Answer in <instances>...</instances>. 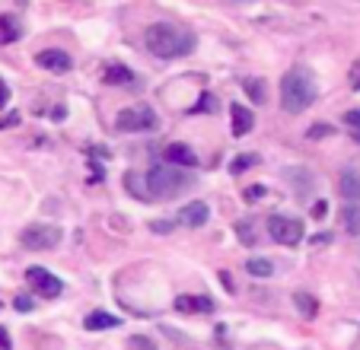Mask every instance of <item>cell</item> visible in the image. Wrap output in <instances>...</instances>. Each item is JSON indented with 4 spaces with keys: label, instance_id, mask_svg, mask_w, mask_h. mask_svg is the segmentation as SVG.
<instances>
[{
    "label": "cell",
    "instance_id": "cell-27",
    "mask_svg": "<svg viewBox=\"0 0 360 350\" xmlns=\"http://www.w3.org/2000/svg\"><path fill=\"white\" fill-rule=\"evenodd\" d=\"M345 124H347V128H354V131L360 128V112H357V108H354V112H347V115H345Z\"/></svg>",
    "mask_w": 360,
    "mask_h": 350
},
{
    "label": "cell",
    "instance_id": "cell-20",
    "mask_svg": "<svg viewBox=\"0 0 360 350\" xmlns=\"http://www.w3.org/2000/svg\"><path fill=\"white\" fill-rule=\"evenodd\" d=\"M252 166H259V156H255V153H243V156H236V160L230 162V172L233 175H243L245 169H252Z\"/></svg>",
    "mask_w": 360,
    "mask_h": 350
},
{
    "label": "cell",
    "instance_id": "cell-31",
    "mask_svg": "<svg viewBox=\"0 0 360 350\" xmlns=\"http://www.w3.org/2000/svg\"><path fill=\"white\" fill-rule=\"evenodd\" d=\"M16 122H20V115H16V112H13V115H7V122H0V128H13V124H16Z\"/></svg>",
    "mask_w": 360,
    "mask_h": 350
},
{
    "label": "cell",
    "instance_id": "cell-11",
    "mask_svg": "<svg viewBox=\"0 0 360 350\" xmlns=\"http://www.w3.org/2000/svg\"><path fill=\"white\" fill-rule=\"evenodd\" d=\"M252 128H255V115H252L245 105H236V102H233V108H230V131H233V137L249 134Z\"/></svg>",
    "mask_w": 360,
    "mask_h": 350
},
{
    "label": "cell",
    "instance_id": "cell-17",
    "mask_svg": "<svg viewBox=\"0 0 360 350\" xmlns=\"http://www.w3.org/2000/svg\"><path fill=\"white\" fill-rule=\"evenodd\" d=\"M245 271H249L252 277H262V280H265V277L274 274V264L268 261V258H249V261H245Z\"/></svg>",
    "mask_w": 360,
    "mask_h": 350
},
{
    "label": "cell",
    "instance_id": "cell-32",
    "mask_svg": "<svg viewBox=\"0 0 360 350\" xmlns=\"http://www.w3.org/2000/svg\"><path fill=\"white\" fill-rule=\"evenodd\" d=\"M0 350H10V335L0 328Z\"/></svg>",
    "mask_w": 360,
    "mask_h": 350
},
{
    "label": "cell",
    "instance_id": "cell-1",
    "mask_svg": "<svg viewBox=\"0 0 360 350\" xmlns=\"http://www.w3.org/2000/svg\"><path fill=\"white\" fill-rule=\"evenodd\" d=\"M143 41H147V51L157 54V58H185V54L195 51V35L182 26H172V22H153L143 32Z\"/></svg>",
    "mask_w": 360,
    "mask_h": 350
},
{
    "label": "cell",
    "instance_id": "cell-28",
    "mask_svg": "<svg viewBox=\"0 0 360 350\" xmlns=\"http://www.w3.org/2000/svg\"><path fill=\"white\" fill-rule=\"evenodd\" d=\"M328 134H332V128H328V124H316V128L309 131V137H313V141H316V137H328Z\"/></svg>",
    "mask_w": 360,
    "mask_h": 350
},
{
    "label": "cell",
    "instance_id": "cell-36",
    "mask_svg": "<svg viewBox=\"0 0 360 350\" xmlns=\"http://www.w3.org/2000/svg\"><path fill=\"white\" fill-rule=\"evenodd\" d=\"M328 239H332V236H328V233H322V236H316V239H313V242H316V245H326V242H328Z\"/></svg>",
    "mask_w": 360,
    "mask_h": 350
},
{
    "label": "cell",
    "instance_id": "cell-33",
    "mask_svg": "<svg viewBox=\"0 0 360 350\" xmlns=\"http://www.w3.org/2000/svg\"><path fill=\"white\" fill-rule=\"evenodd\" d=\"M7 99H10V89H7V83L0 80V105H4V102H7Z\"/></svg>",
    "mask_w": 360,
    "mask_h": 350
},
{
    "label": "cell",
    "instance_id": "cell-7",
    "mask_svg": "<svg viewBox=\"0 0 360 350\" xmlns=\"http://www.w3.org/2000/svg\"><path fill=\"white\" fill-rule=\"evenodd\" d=\"M26 280H29V287L35 290V297L55 299V297H61V293H64V283L58 280L51 271H45V268H29L26 271Z\"/></svg>",
    "mask_w": 360,
    "mask_h": 350
},
{
    "label": "cell",
    "instance_id": "cell-26",
    "mask_svg": "<svg viewBox=\"0 0 360 350\" xmlns=\"http://www.w3.org/2000/svg\"><path fill=\"white\" fill-rule=\"evenodd\" d=\"M236 233H239V236H243V242L245 245H252V242H255V239H252V229H249V223H239V226H236Z\"/></svg>",
    "mask_w": 360,
    "mask_h": 350
},
{
    "label": "cell",
    "instance_id": "cell-13",
    "mask_svg": "<svg viewBox=\"0 0 360 350\" xmlns=\"http://www.w3.org/2000/svg\"><path fill=\"white\" fill-rule=\"evenodd\" d=\"M102 80L109 83V86H131V83H134V70L131 67H124V64H109V67H105V74H102Z\"/></svg>",
    "mask_w": 360,
    "mask_h": 350
},
{
    "label": "cell",
    "instance_id": "cell-18",
    "mask_svg": "<svg viewBox=\"0 0 360 350\" xmlns=\"http://www.w3.org/2000/svg\"><path fill=\"white\" fill-rule=\"evenodd\" d=\"M293 303H297L300 316H306V318H313L316 312H319V303H316L309 293H293Z\"/></svg>",
    "mask_w": 360,
    "mask_h": 350
},
{
    "label": "cell",
    "instance_id": "cell-6",
    "mask_svg": "<svg viewBox=\"0 0 360 350\" xmlns=\"http://www.w3.org/2000/svg\"><path fill=\"white\" fill-rule=\"evenodd\" d=\"M115 128L118 131H153L157 128V115H153V108L147 105H134V108H122L115 118Z\"/></svg>",
    "mask_w": 360,
    "mask_h": 350
},
{
    "label": "cell",
    "instance_id": "cell-30",
    "mask_svg": "<svg viewBox=\"0 0 360 350\" xmlns=\"http://www.w3.org/2000/svg\"><path fill=\"white\" fill-rule=\"evenodd\" d=\"M131 344H134L137 350H157V347H153V344L147 341V337H134V341H131Z\"/></svg>",
    "mask_w": 360,
    "mask_h": 350
},
{
    "label": "cell",
    "instance_id": "cell-12",
    "mask_svg": "<svg viewBox=\"0 0 360 350\" xmlns=\"http://www.w3.org/2000/svg\"><path fill=\"white\" fill-rule=\"evenodd\" d=\"M172 306H176L179 312H214V299L198 297V293H182V297H176Z\"/></svg>",
    "mask_w": 360,
    "mask_h": 350
},
{
    "label": "cell",
    "instance_id": "cell-21",
    "mask_svg": "<svg viewBox=\"0 0 360 350\" xmlns=\"http://www.w3.org/2000/svg\"><path fill=\"white\" fill-rule=\"evenodd\" d=\"M245 93H249L252 102H259V105H262V102L268 99V96H265V80H252V77H249V80H245Z\"/></svg>",
    "mask_w": 360,
    "mask_h": 350
},
{
    "label": "cell",
    "instance_id": "cell-19",
    "mask_svg": "<svg viewBox=\"0 0 360 350\" xmlns=\"http://www.w3.org/2000/svg\"><path fill=\"white\" fill-rule=\"evenodd\" d=\"M345 229L351 233V236H360V204L345 207Z\"/></svg>",
    "mask_w": 360,
    "mask_h": 350
},
{
    "label": "cell",
    "instance_id": "cell-22",
    "mask_svg": "<svg viewBox=\"0 0 360 350\" xmlns=\"http://www.w3.org/2000/svg\"><path fill=\"white\" fill-rule=\"evenodd\" d=\"M124 185H128V191H134L141 201H150V195L143 191V179H141V175H131L128 172V175H124Z\"/></svg>",
    "mask_w": 360,
    "mask_h": 350
},
{
    "label": "cell",
    "instance_id": "cell-35",
    "mask_svg": "<svg viewBox=\"0 0 360 350\" xmlns=\"http://www.w3.org/2000/svg\"><path fill=\"white\" fill-rule=\"evenodd\" d=\"M313 214H316V216H326V204L319 201V204H316V207H313Z\"/></svg>",
    "mask_w": 360,
    "mask_h": 350
},
{
    "label": "cell",
    "instance_id": "cell-24",
    "mask_svg": "<svg viewBox=\"0 0 360 350\" xmlns=\"http://www.w3.org/2000/svg\"><path fill=\"white\" fill-rule=\"evenodd\" d=\"M243 197H245V204H255V201H262V197H265V188H262V185H252V188L243 191Z\"/></svg>",
    "mask_w": 360,
    "mask_h": 350
},
{
    "label": "cell",
    "instance_id": "cell-5",
    "mask_svg": "<svg viewBox=\"0 0 360 350\" xmlns=\"http://www.w3.org/2000/svg\"><path fill=\"white\" fill-rule=\"evenodd\" d=\"M268 236L278 245H300V239H303V220L281 216V214L268 216Z\"/></svg>",
    "mask_w": 360,
    "mask_h": 350
},
{
    "label": "cell",
    "instance_id": "cell-14",
    "mask_svg": "<svg viewBox=\"0 0 360 350\" xmlns=\"http://www.w3.org/2000/svg\"><path fill=\"white\" fill-rule=\"evenodd\" d=\"M338 188L347 201H360V172L357 169H345V172H341Z\"/></svg>",
    "mask_w": 360,
    "mask_h": 350
},
{
    "label": "cell",
    "instance_id": "cell-16",
    "mask_svg": "<svg viewBox=\"0 0 360 350\" xmlns=\"http://www.w3.org/2000/svg\"><path fill=\"white\" fill-rule=\"evenodd\" d=\"M83 325H86V331H105V328H118L122 322H118V316H112V312H102V309H99V312H89Z\"/></svg>",
    "mask_w": 360,
    "mask_h": 350
},
{
    "label": "cell",
    "instance_id": "cell-15",
    "mask_svg": "<svg viewBox=\"0 0 360 350\" xmlns=\"http://www.w3.org/2000/svg\"><path fill=\"white\" fill-rule=\"evenodd\" d=\"M20 35H22V26L13 13L0 16V45H13V41H20Z\"/></svg>",
    "mask_w": 360,
    "mask_h": 350
},
{
    "label": "cell",
    "instance_id": "cell-9",
    "mask_svg": "<svg viewBox=\"0 0 360 350\" xmlns=\"http://www.w3.org/2000/svg\"><path fill=\"white\" fill-rule=\"evenodd\" d=\"M166 162H172V166L179 169H195L198 166V153L188 147V143H169V147L163 150Z\"/></svg>",
    "mask_w": 360,
    "mask_h": 350
},
{
    "label": "cell",
    "instance_id": "cell-3",
    "mask_svg": "<svg viewBox=\"0 0 360 350\" xmlns=\"http://www.w3.org/2000/svg\"><path fill=\"white\" fill-rule=\"evenodd\" d=\"M191 172H185V169H172V166H157L150 169L147 179H143V185H147V195L150 197H163V201H169V197H176L182 188H191Z\"/></svg>",
    "mask_w": 360,
    "mask_h": 350
},
{
    "label": "cell",
    "instance_id": "cell-34",
    "mask_svg": "<svg viewBox=\"0 0 360 350\" xmlns=\"http://www.w3.org/2000/svg\"><path fill=\"white\" fill-rule=\"evenodd\" d=\"M220 280H224L226 290H233V280H230V274H226V271H220Z\"/></svg>",
    "mask_w": 360,
    "mask_h": 350
},
{
    "label": "cell",
    "instance_id": "cell-25",
    "mask_svg": "<svg viewBox=\"0 0 360 350\" xmlns=\"http://www.w3.org/2000/svg\"><path fill=\"white\" fill-rule=\"evenodd\" d=\"M347 83H351V89H357L360 93V61L351 64V74H347Z\"/></svg>",
    "mask_w": 360,
    "mask_h": 350
},
{
    "label": "cell",
    "instance_id": "cell-10",
    "mask_svg": "<svg viewBox=\"0 0 360 350\" xmlns=\"http://www.w3.org/2000/svg\"><path fill=\"white\" fill-rule=\"evenodd\" d=\"M207 216H211L207 204H204V201H191V204H185V207H182L179 223H182V226H188V229H198V226H204V223H207Z\"/></svg>",
    "mask_w": 360,
    "mask_h": 350
},
{
    "label": "cell",
    "instance_id": "cell-8",
    "mask_svg": "<svg viewBox=\"0 0 360 350\" xmlns=\"http://www.w3.org/2000/svg\"><path fill=\"white\" fill-rule=\"evenodd\" d=\"M35 64L45 70H51V74H68L70 70V54L61 51V48H45V51L35 54Z\"/></svg>",
    "mask_w": 360,
    "mask_h": 350
},
{
    "label": "cell",
    "instance_id": "cell-4",
    "mask_svg": "<svg viewBox=\"0 0 360 350\" xmlns=\"http://www.w3.org/2000/svg\"><path fill=\"white\" fill-rule=\"evenodd\" d=\"M61 236H64L61 226H51V223H32V226H26L20 233V242L32 252H45V249H51V245L61 242Z\"/></svg>",
    "mask_w": 360,
    "mask_h": 350
},
{
    "label": "cell",
    "instance_id": "cell-23",
    "mask_svg": "<svg viewBox=\"0 0 360 350\" xmlns=\"http://www.w3.org/2000/svg\"><path fill=\"white\" fill-rule=\"evenodd\" d=\"M214 108H217V99H214V96H207V93H201V99H198V105L191 108V115H195V112H214Z\"/></svg>",
    "mask_w": 360,
    "mask_h": 350
},
{
    "label": "cell",
    "instance_id": "cell-2",
    "mask_svg": "<svg viewBox=\"0 0 360 350\" xmlns=\"http://www.w3.org/2000/svg\"><path fill=\"white\" fill-rule=\"evenodd\" d=\"M316 99V80L306 67H290L281 80V108L290 115H300L313 105Z\"/></svg>",
    "mask_w": 360,
    "mask_h": 350
},
{
    "label": "cell",
    "instance_id": "cell-29",
    "mask_svg": "<svg viewBox=\"0 0 360 350\" xmlns=\"http://www.w3.org/2000/svg\"><path fill=\"white\" fill-rule=\"evenodd\" d=\"M16 309H20V312H29V309H32V299H26V297H16Z\"/></svg>",
    "mask_w": 360,
    "mask_h": 350
}]
</instances>
